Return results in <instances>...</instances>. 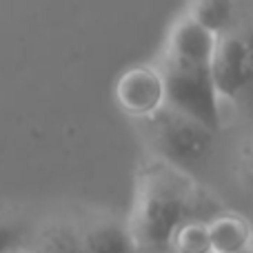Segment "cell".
<instances>
[{"label":"cell","mask_w":253,"mask_h":253,"mask_svg":"<svg viewBox=\"0 0 253 253\" xmlns=\"http://www.w3.org/2000/svg\"><path fill=\"white\" fill-rule=\"evenodd\" d=\"M220 211H224L222 205L193 175L144 153L133 175L126 213L138 253H165L182 222H209Z\"/></svg>","instance_id":"1"},{"label":"cell","mask_w":253,"mask_h":253,"mask_svg":"<svg viewBox=\"0 0 253 253\" xmlns=\"http://www.w3.org/2000/svg\"><path fill=\"white\" fill-rule=\"evenodd\" d=\"M215 36L184 11L171 20L156 65L167 84V105L220 131L222 100L213 80Z\"/></svg>","instance_id":"2"},{"label":"cell","mask_w":253,"mask_h":253,"mask_svg":"<svg viewBox=\"0 0 253 253\" xmlns=\"http://www.w3.org/2000/svg\"><path fill=\"white\" fill-rule=\"evenodd\" d=\"M133 125L147 156L158 158L189 175L211 158L218 135L211 126L169 105L149 118L135 120Z\"/></svg>","instance_id":"3"},{"label":"cell","mask_w":253,"mask_h":253,"mask_svg":"<svg viewBox=\"0 0 253 253\" xmlns=\"http://www.w3.org/2000/svg\"><path fill=\"white\" fill-rule=\"evenodd\" d=\"M213 80L222 102L253 109V22H238L215 40Z\"/></svg>","instance_id":"4"},{"label":"cell","mask_w":253,"mask_h":253,"mask_svg":"<svg viewBox=\"0 0 253 253\" xmlns=\"http://www.w3.org/2000/svg\"><path fill=\"white\" fill-rule=\"evenodd\" d=\"M114 100L131 120H144L167 107V84L156 62H135L118 74Z\"/></svg>","instance_id":"5"},{"label":"cell","mask_w":253,"mask_h":253,"mask_svg":"<svg viewBox=\"0 0 253 253\" xmlns=\"http://www.w3.org/2000/svg\"><path fill=\"white\" fill-rule=\"evenodd\" d=\"M71 209L84 253H138L126 213L96 205H78Z\"/></svg>","instance_id":"6"},{"label":"cell","mask_w":253,"mask_h":253,"mask_svg":"<svg viewBox=\"0 0 253 253\" xmlns=\"http://www.w3.org/2000/svg\"><path fill=\"white\" fill-rule=\"evenodd\" d=\"M27 249L31 253H84L76 229L74 209H53L36 218Z\"/></svg>","instance_id":"7"},{"label":"cell","mask_w":253,"mask_h":253,"mask_svg":"<svg viewBox=\"0 0 253 253\" xmlns=\"http://www.w3.org/2000/svg\"><path fill=\"white\" fill-rule=\"evenodd\" d=\"M207 227L213 253H245L253 249V224L238 211H220Z\"/></svg>","instance_id":"8"},{"label":"cell","mask_w":253,"mask_h":253,"mask_svg":"<svg viewBox=\"0 0 253 253\" xmlns=\"http://www.w3.org/2000/svg\"><path fill=\"white\" fill-rule=\"evenodd\" d=\"M182 11L215 38L227 34L240 18V7L229 0H196V2L184 4Z\"/></svg>","instance_id":"9"},{"label":"cell","mask_w":253,"mask_h":253,"mask_svg":"<svg viewBox=\"0 0 253 253\" xmlns=\"http://www.w3.org/2000/svg\"><path fill=\"white\" fill-rule=\"evenodd\" d=\"M36 218L20 207L0 205V253H13L29 245Z\"/></svg>","instance_id":"10"},{"label":"cell","mask_w":253,"mask_h":253,"mask_svg":"<svg viewBox=\"0 0 253 253\" xmlns=\"http://www.w3.org/2000/svg\"><path fill=\"white\" fill-rule=\"evenodd\" d=\"M169 251L173 253H213L211 251V238L207 222L200 220H187L178 227L171 238Z\"/></svg>","instance_id":"11"},{"label":"cell","mask_w":253,"mask_h":253,"mask_svg":"<svg viewBox=\"0 0 253 253\" xmlns=\"http://www.w3.org/2000/svg\"><path fill=\"white\" fill-rule=\"evenodd\" d=\"M231 175L238 187L253 200V131L236 144L231 158Z\"/></svg>","instance_id":"12"},{"label":"cell","mask_w":253,"mask_h":253,"mask_svg":"<svg viewBox=\"0 0 253 253\" xmlns=\"http://www.w3.org/2000/svg\"><path fill=\"white\" fill-rule=\"evenodd\" d=\"M13 253H31L29 249H27V247H25V249H18V251H13Z\"/></svg>","instance_id":"13"},{"label":"cell","mask_w":253,"mask_h":253,"mask_svg":"<svg viewBox=\"0 0 253 253\" xmlns=\"http://www.w3.org/2000/svg\"><path fill=\"white\" fill-rule=\"evenodd\" d=\"M245 253H253V249H249V251H245Z\"/></svg>","instance_id":"14"},{"label":"cell","mask_w":253,"mask_h":253,"mask_svg":"<svg viewBox=\"0 0 253 253\" xmlns=\"http://www.w3.org/2000/svg\"><path fill=\"white\" fill-rule=\"evenodd\" d=\"M165 253H173V251H169V249H167V251H165Z\"/></svg>","instance_id":"15"}]
</instances>
